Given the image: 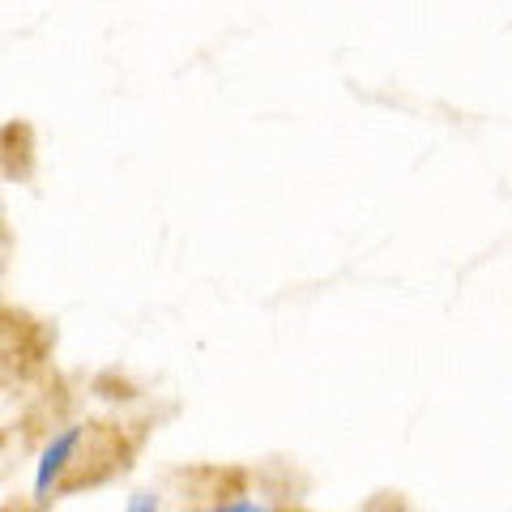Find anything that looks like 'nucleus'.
Wrapping results in <instances>:
<instances>
[{"label":"nucleus","mask_w":512,"mask_h":512,"mask_svg":"<svg viewBox=\"0 0 512 512\" xmlns=\"http://www.w3.org/2000/svg\"><path fill=\"white\" fill-rule=\"evenodd\" d=\"M128 453H133V448H128L120 427L90 423L82 444H77L73 461H69V470H64V478H60V491H77V487L103 483V478H111L116 470L128 466Z\"/></svg>","instance_id":"nucleus-1"},{"label":"nucleus","mask_w":512,"mask_h":512,"mask_svg":"<svg viewBox=\"0 0 512 512\" xmlns=\"http://www.w3.org/2000/svg\"><path fill=\"white\" fill-rule=\"evenodd\" d=\"M52 342L56 338L43 320L5 308V355H9V367H18V376L39 372L52 359Z\"/></svg>","instance_id":"nucleus-2"},{"label":"nucleus","mask_w":512,"mask_h":512,"mask_svg":"<svg viewBox=\"0 0 512 512\" xmlns=\"http://www.w3.org/2000/svg\"><path fill=\"white\" fill-rule=\"evenodd\" d=\"M86 427H90V423H86ZM86 427H64L60 436L47 444V453H43V461H39V474H35V495H39V500H47L52 491H60V478H64V470H69V461H73V453H77V444H82Z\"/></svg>","instance_id":"nucleus-3"},{"label":"nucleus","mask_w":512,"mask_h":512,"mask_svg":"<svg viewBox=\"0 0 512 512\" xmlns=\"http://www.w3.org/2000/svg\"><path fill=\"white\" fill-rule=\"evenodd\" d=\"M0 141H5V175L9 180H26L30 167H35V128L26 120H9Z\"/></svg>","instance_id":"nucleus-4"},{"label":"nucleus","mask_w":512,"mask_h":512,"mask_svg":"<svg viewBox=\"0 0 512 512\" xmlns=\"http://www.w3.org/2000/svg\"><path fill=\"white\" fill-rule=\"evenodd\" d=\"M128 508H158V500H150V495H137V500L128 504Z\"/></svg>","instance_id":"nucleus-5"}]
</instances>
